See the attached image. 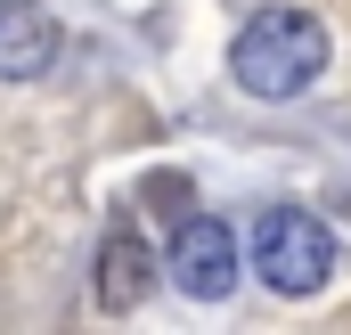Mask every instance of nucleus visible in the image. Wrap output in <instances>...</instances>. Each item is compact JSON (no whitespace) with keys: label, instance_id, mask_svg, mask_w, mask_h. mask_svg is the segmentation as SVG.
I'll use <instances>...</instances> for the list:
<instances>
[{"label":"nucleus","instance_id":"f257e3e1","mask_svg":"<svg viewBox=\"0 0 351 335\" xmlns=\"http://www.w3.org/2000/svg\"><path fill=\"white\" fill-rule=\"evenodd\" d=\"M319 66H327V25L311 8H262L229 41V74L254 98H302L319 82Z\"/></svg>","mask_w":351,"mask_h":335},{"label":"nucleus","instance_id":"f03ea898","mask_svg":"<svg viewBox=\"0 0 351 335\" xmlns=\"http://www.w3.org/2000/svg\"><path fill=\"white\" fill-rule=\"evenodd\" d=\"M254 262H262L269 294L302 303V294H319V286L335 278V238H327V221L278 205V213H262V229H254Z\"/></svg>","mask_w":351,"mask_h":335},{"label":"nucleus","instance_id":"7ed1b4c3","mask_svg":"<svg viewBox=\"0 0 351 335\" xmlns=\"http://www.w3.org/2000/svg\"><path fill=\"white\" fill-rule=\"evenodd\" d=\"M172 286L188 303H221V294H237V238H229V221H213V213H188L172 238Z\"/></svg>","mask_w":351,"mask_h":335},{"label":"nucleus","instance_id":"20e7f679","mask_svg":"<svg viewBox=\"0 0 351 335\" xmlns=\"http://www.w3.org/2000/svg\"><path fill=\"white\" fill-rule=\"evenodd\" d=\"M58 58V25L41 0H0V82H41Z\"/></svg>","mask_w":351,"mask_h":335},{"label":"nucleus","instance_id":"39448f33","mask_svg":"<svg viewBox=\"0 0 351 335\" xmlns=\"http://www.w3.org/2000/svg\"><path fill=\"white\" fill-rule=\"evenodd\" d=\"M147 286H156V253H147V238H139L131 221L106 229V246H98V303H106V311H131Z\"/></svg>","mask_w":351,"mask_h":335}]
</instances>
